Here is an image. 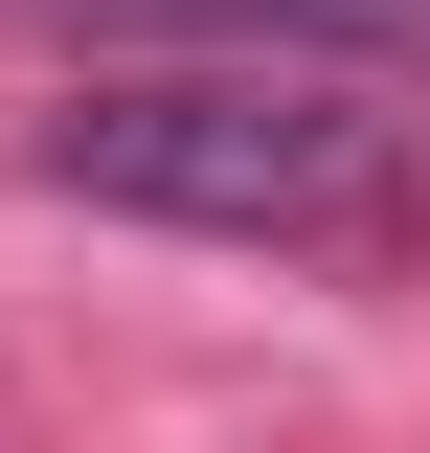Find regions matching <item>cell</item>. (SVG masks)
Listing matches in <instances>:
<instances>
[{
    "mask_svg": "<svg viewBox=\"0 0 430 453\" xmlns=\"http://www.w3.org/2000/svg\"><path fill=\"white\" fill-rule=\"evenodd\" d=\"M23 181L272 273H385L430 226V136L385 113V68H91L23 113Z\"/></svg>",
    "mask_w": 430,
    "mask_h": 453,
    "instance_id": "obj_1",
    "label": "cell"
},
{
    "mask_svg": "<svg viewBox=\"0 0 430 453\" xmlns=\"http://www.w3.org/2000/svg\"><path fill=\"white\" fill-rule=\"evenodd\" d=\"M91 23H159L181 68H385V46H430V0H91Z\"/></svg>",
    "mask_w": 430,
    "mask_h": 453,
    "instance_id": "obj_2",
    "label": "cell"
}]
</instances>
